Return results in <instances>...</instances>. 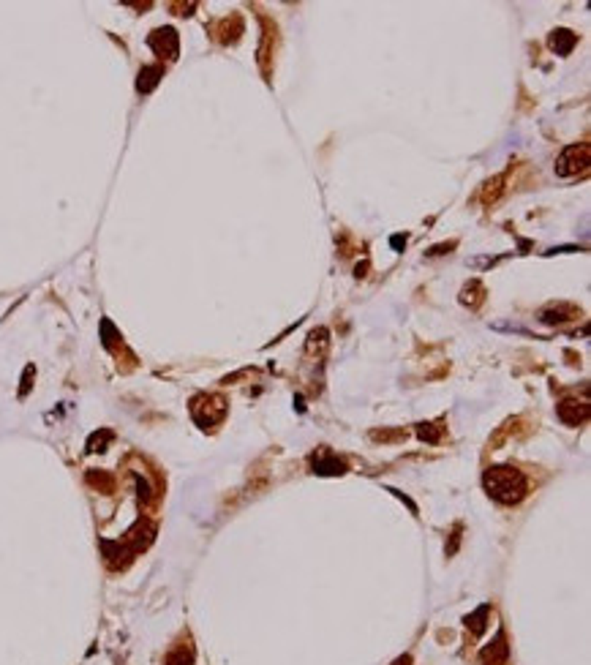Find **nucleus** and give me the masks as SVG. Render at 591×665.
<instances>
[{
    "mask_svg": "<svg viewBox=\"0 0 591 665\" xmlns=\"http://www.w3.org/2000/svg\"><path fill=\"white\" fill-rule=\"evenodd\" d=\"M578 314H580V311H578L575 305L559 303V305H547L545 311H540V322H543V324H564V322L575 320Z\"/></svg>",
    "mask_w": 591,
    "mask_h": 665,
    "instance_id": "obj_8",
    "label": "nucleus"
},
{
    "mask_svg": "<svg viewBox=\"0 0 591 665\" xmlns=\"http://www.w3.org/2000/svg\"><path fill=\"white\" fill-rule=\"evenodd\" d=\"M147 44L153 46V52L159 58H166V60H175L178 52H180V41H178V30L175 27H159L150 33Z\"/></svg>",
    "mask_w": 591,
    "mask_h": 665,
    "instance_id": "obj_4",
    "label": "nucleus"
},
{
    "mask_svg": "<svg viewBox=\"0 0 591 665\" xmlns=\"http://www.w3.org/2000/svg\"><path fill=\"white\" fill-rule=\"evenodd\" d=\"M575 44H578V36L572 30H567V27H559V30L550 33V49L556 55H569L575 49Z\"/></svg>",
    "mask_w": 591,
    "mask_h": 665,
    "instance_id": "obj_9",
    "label": "nucleus"
},
{
    "mask_svg": "<svg viewBox=\"0 0 591 665\" xmlns=\"http://www.w3.org/2000/svg\"><path fill=\"white\" fill-rule=\"evenodd\" d=\"M401 246H406V235H404V237H401V235L392 237V249H401Z\"/></svg>",
    "mask_w": 591,
    "mask_h": 665,
    "instance_id": "obj_24",
    "label": "nucleus"
},
{
    "mask_svg": "<svg viewBox=\"0 0 591 665\" xmlns=\"http://www.w3.org/2000/svg\"><path fill=\"white\" fill-rule=\"evenodd\" d=\"M194 657H197L194 646H191V641H185V643H178V646H172V649L166 652V657H164V665H194Z\"/></svg>",
    "mask_w": 591,
    "mask_h": 665,
    "instance_id": "obj_10",
    "label": "nucleus"
},
{
    "mask_svg": "<svg viewBox=\"0 0 591 665\" xmlns=\"http://www.w3.org/2000/svg\"><path fill=\"white\" fill-rule=\"evenodd\" d=\"M556 414L564 426H580L589 420V404L586 401H578V398H564L559 407H556Z\"/></svg>",
    "mask_w": 591,
    "mask_h": 665,
    "instance_id": "obj_7",
    "label": "nucleus"
},
{
    "mask_svg": "<svg viewBox=\"0 0 591 665\" xmlns=\"http://www.w3.org/2000/svg\"><path fill=\"white\" fill-rule=\"evenodd\" d=\"M101 338H104L107 349H117L120 346V336H117V330H114V324L109 320L101 322Z\"/></svg>",
    "mask_w": 591,
    "mask_h": 665,
    "instance_id": "obj_17",
    "label": "nucleus"
},
{
    "mask_svg": "<svg viewBox=\"0 0 591 665\" xmlns=\"http://www.w3.org/2000/svg\"><path fill=\"white\" fill-rule=\"evenodd\" d=\"M371 436H373L376 442H395V439H404L406 431H392V434H390V431H373Z\"/></svg>",
    "mask_w": 591,
    "mask_h": 665,
    "instance_id": "obj_20",
    "label": "nucleus"
},
{
    "mask_svg": "<svg viewBox=\"0 0 591 665\" xmlns=\"http://www.w3.org/2000/svg\"><path fill=\"white\" fill-rule=\"evenodd\" d=\"M311 469H314V475H327V478H336V475H346V472H349L346 461L333 456L327 447H321V450H317V453L311 456Z\"/></svg>",
    "mask_w": 591,
    "mask_h": 665,
    "instance_id": "obj_6",
    "label": "nucleus"
},
{
    "mask_svg": "<svg viewBox=\"0 0 591 665\" xmlns=\"http://www.w3.org/2000/svg\"><path fill=\"white\" fill-rule=\"evenodd\" d=\"M479 665H507L510 663V643H507V633L504 627H499V633L493 636V641L485 643L479 649Z\"/></svg>",
    "mask_w": 591,
    "mask_h": 665,
    "instance_id": "obj_5",
    "label": "nucleus"
},
{
    "mask_svg": "<svg viewBox=\"0 0 591 665\" xmlns=\"http://www.w3.org/2000/svg\"><path fill=\"white\" fill-rule=\"evenodd\" d=\"M134 478H137L139 505H150V502H156V494H153V488H150V482L145 480L142 475H134Z\"/></svg>",
    "mask_w": 591,
    "mask_h": 665,
    "instance_id": "obj_18",
    "label": "nucleus"
},
{
    "mask_svg": "<svg viewBox=\"0 0 591 665\" xmlns=\"http://www.w3.org/2000/svg\"><path fill=\"white\" fill-rule=\"evenodd\" d=\"M458 543H460V527H455V532H453V546L447 548V556H453L455 551H458Z\"/></svg>",
    "mask_w": 591,
    "mask_h": 665,
    "instance_id": "obj_23",
    "label": "nucleus"
},
{
    "mask_svg": "<svg viewBox=\"0 0 591 665\" xmlns=\"http://www.w3.org/2000/svg\"><path fill=\"white\" fill-rule=\"evenodd\" d=\"M488 617H491V605H479L474 614L466 617V627L472 630V636H482L488 627Z\"/></svg>",
    "mask_w": 591,
    "mask_h": 665,
    "instance_id": "obj_12",
    "label": "nucleus"
},
{
    "mask_svg": "<svg viewBox=\"0 0 591 665\" xmlns=\"http://www.w3.org/2000/svg\"><path fill=\"white\" fill-rule=\"evenodd\" d=\"M390 494H395V496H398V499H401V502H404V505L409 507L411 513H414V515H417V505H414V502H411L409 496H404V494H401V491H395V488H390Z\"/></svg>",
    "mask_w": 591,
    "mask_h": 665,
    "instance_id": "obj_21",
    "label": "nucleus"
},
{
    "mask_svg": "<svg viewBox=\"0 0 591 665\" xmlns=\"http://www.w3.org/2000/svg\"><path fill=\"white\" fill-rule=\"evenodd\" d=\"M392 665H411V654H404V657H398Z\"/></svg>",
    "mask_w": 591,
    "mask_h": 665,
    "instance_id": "obj_25",
    "label": "nucleus"
},
{
    "mask_svg": "<svg viewBox=\"0 0 591 665\" xmlns=\"http://www.w3.org/2000/svg\"><path fill=\"white\" fill-rule=\"evenodd\" d=\"M589 156H591V147L586 142L569 145L567 150L556 159V175L572 178V175H578V172H586V169H589Z\"/></svg>",
    "mask_w": 591,
    "mask_h": 665,
    "instance_id": "obj_3",
    "label": "nucleus"
},
{
    "mask_svg": "<svg viewBox=\"0 0 591 665\" xmlns=\"http://www.w3.org/2000/svg\"><path fill=\"white\" fill-rule=\"evenodd\" d=\"M161 77H164V69H161V66H145L137 77V91L139 93L156 91V85L161 82Z\"/></svg>",
    "mask_w": 591,
    "mask_h": 665,
    "instance_id": "obj_11",
    "label": "nucleus"
},
{
    "mask_svg": "<svg viewBox=\"0 0 591 665\" xmlns=\"http://www.w3.org/2000/svg\"><path fill=\"white\" fill-rule=\"evenodd\" d=\"M88 482H91L93 488H98L101 494H109L114 488V480L109 472H101V469H91L88 472Z\"/></svg>",
    "mask_w": 591,
    "mask_h": 665,
    "instance_id": "obj_15",
    "label": "nucleus"
},
{
    "mask_svg": "<svg viewBox=\"0 0 591 665\" xmlns=\"http://www.w3.org/2000/svg\"><path fill=\"white\" fill-rule=\"evenodd\" d=\"M482 485L499 505H518L529 494V480L515 466H491L482 475Z\"/></svg>",
    "mask_w": 591,
    "mask_h": 665,
    "instance_id": "obj_1",
    "label": "nucleus"
},
{
    "mask_svg": "<svg viewBox=\"0 0 591 665\" xmlns=\"http://www.w3.org/2000/svg\"><path fill=\"white\" fill-rule=\"evenodd\" d=\"M327 344H330V333L324 330V327H317L311 336H308V355H321L324 349H327Z\"/></svg>",
    "mask_w": 591,
    "mask_h": 665,
    "instance_id": "obj_16",
    "label": "nucleus"
},
{
    "mask_svg": "<svg viewBox=\"0 0 591 665\" xmlns=\"http://www.w3.org/2000/svg\"><path fill=\"white\" fill-rule=\"evenodd\" d=\"M33 379H36V366H27L22 374V385H20V398H25L30 388H33Z\"/></svg>",
    "mask_w": 591,
    "mask_h": 665,
    "instance_id": "obj_19",
    "label": "nucleus"
},
{
    "mask_svg": "<svg viewBox=\"0 0 591 665\" xmlns=\"http://www.w3.org/2000/svg\"><path fill=\"white\" fill-rule=\"evenodd\" d=\"M112 439H114V434L109 431V428H98L95 434H91L88 445H85V450H88V453H104L107 445H109Z\"/></svg>",
    "mask_w": 591,
    "mask_h": 665,
    "instance_id": "obj_13",
    "label": "nucleus"
},
{
    "mask_svg": "<svg viewBox=\"0 0 591 665\" xmlns=\"http://www.w3.org/2000/svg\"><path fill=\"white\" fill-rule=\"evenodd\" d=\"M227 414V401L218 395H197L191 401V417L199 428H213L215 423H221Z\"/></svg>",
    "mask_w": 591,
    "mask_h": 665,
    "instance_id": "obj_2",
    "label": "nucleus"
},
{
    "mask_svg": "<svg viewBox=\"0 0 591 665\" xmlns=\"http://www.w3.org/2000/svg\"><path fill=\"white\" fill-rule=\"evenodd\" d=\"M417 436L423 442H428V445H436V442H441L444 428H441V423H420L417 426Z\"/></svg>",
    "mask_w": 591,
    "mask_h": 665,
    "instance_id": "obj_14",
    "label": "nucleus"
},
{
    "mask_svg": "<svg viewBox=\"0 0 591 665\" xmlns=\"http://www.w3.org/2000/svg\"><path fill=\"white\" fill-rule=\"evenodd\" d=\"M455 243H441V246H433L431 251H428V256H441V251H453Z\"/></svg>",
    "mask_w": 591,
    "mask_h": 665,
    "instance_id": "obj_22",
    "label": "nucleus"
}]
</instances>
